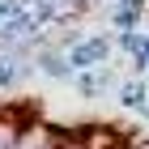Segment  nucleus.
Here are the masks:
<instances>
[{
    "instance_id": "f257e3e1",
    "label": "nucleus",
    "mask_w": 149,
    "mask_h": 149,
    "mask_svg": "<svg viewBox=\"0 0 149 149\" xmlns=\"http://www.w3.org/2000/svg\"><path fill=\"white\" fill-rule=\"evenodd\" d=\"M111 51H115L111 34H85V43H77L72 51H64V56H68L72 72H90V68H98V64H111Z\"/></svg>"
},
{
    "instance_id": "f03ea898",
    "label": "nucleus",
    "mask_w": 149,
    "mask_h": 149,
    "mask_svg": "<svg viewBox=\"0 0 149 149\" xmlns=\"http://www.w3.org/2000/svg\"><path fill=\"white\" fill-rule=\"evenodd\" d=\"M34 72H47V77H56V81H72L77 77L72 64H68V56L56 51V47H38L34 51Z\"/></svg>"
},
{
    "instance_id": "7ed1b4c3",
    "label": "nucleus",
    "mask_w": 149,
    "mask_h": 149,
    "mask_svg": "<svg viewBox=\"0 0 149 149\" xmlns=\"http://www.w3.org/2000/svg\"><path fill=\"white\" fill-rule=\"evenodd\" d=\"M119 107L132 111V115H141L149 107V81L145 77H128L124 85H119Z\"/></svg>"
},
{
    "instance_id": "20e7f679",
    "label": "nucleus",
    "mask_w": 149,
    "mask_h": 149,
    "mask_svg": "<svg viewBox=\"0 0 149 149\" xmlns=\"http://www.w3.org/2000/svg\"><path fill=\"white\" fill-rule=\"evenodd\" d=\"M145 9H149V4H111V9H107V22L115 26V34H124V30H141Z\"/></svg>"
},
{
    "instance_id": "39448f33",
    "label": "nucleus",
    "mask_w": 149,
    "mask_h": 149,
    "mask_svg": "<svg viewBox=\"0 0 149 149\" xmlns=\"http://www.w3.org/2000/svg\"><path fill=\"white\" fill-rule=\"evenodd\" d=\"M111 43L119 47V51H128V56H136L141 47H145V30H124V34H115Z\"/></svg>"
},
{
    "instance_id": "423d86ee",
    "label": "nucleus",
    "mask_w": 149,
    "mask_h": 149,
    "mask_svg": "<svg viewBox=\"0 0 149 149\" xmlns=\"http://www.w3.org/2000/svg\"><path fill=\"white\" fill-rule=\"evenodd\" d=\"M94 81H98V98H107V94H119V81H115V68L111 64H98V68H94Z\"/></svg>"
},
{
    "instance_id": "0eeeda50",
    "label": "nucleus",
    "mask_w": 149,
    "mask_h": 149,
    "mask_svg": "<svg viewBox=\"0 0 149 149\" xmlns=\"http://www.w3.org/2000/svg\"><path fill=\"white\" fill-rule=\"evenodd\" d=\"M72 90H77L81 98H98V81H94V68H90V72H77V77H72Z\"/></svg>"
},
{
    "instance_id": "6e6552de",
    "label": "nucleus",
    "mask_w": 149,
    "mask_h": 149,
    "mask_svg": "<svg viewBox=\"0 0 149 149\" xmlns=\"http://www.w3.org/2000/svg\"><path fill=\"white\" fill-rule=\"evenodd\" d=\"M22 85V77H17V64H9V60H0V94H9Z\"/></svg>"
},
{
    "instance_id": "1a4fd4ad",
    "label": "nucleus",
    "mask_w": 149,
    "mask_h": 149,
    "mask_svg": "<svg viewBox=\"0 0 149 149\" xmlns=\"http://www.w3.org/2000/svg\"><path fill=\"white\" fill-rule=\"evenodd\" d=\"M124 149H149V136L145 132H132V136H128V145Z\"/></svg>"
},
{
    "instance_id": "9d476101",
    "label": "nucleus",
    "mask_w": 149,
    "mask_h": 149,
    "mask_svg": "<svg viewBox=\"0 0 149 149\" xmlns=\"http://www.w3.org/2000/svg\"><path fill=\"white\" fill-rule=\"evenodd\" d=\"M60 149H81V141L72 136V128H64V136H60Z\"/></svg>"
}]
</instances>
